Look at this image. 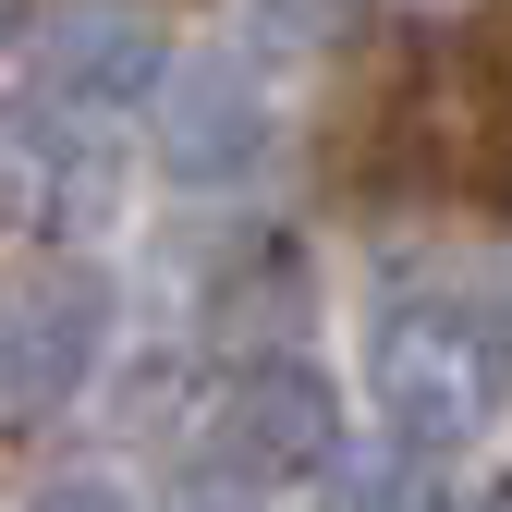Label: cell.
Listing matches in <instances>:
<instances>
[{
	"label": "cell",
	"instance_id": "obj_1",
	"mask_svg": "<svg viewBox=\"0 0 512 512\" xmlns=\"http://www.w3.org/2000/svg\"><path fill=\"white\" fill-rule=\"evenodd\" d=\"M330 171L354 196L512 208V0L378 37L330 110Z\"/></svg>",
	"mask_w": 512,
	"mask_h": 512
},
{
	"label": "cell",
	"instance_id": "obj_2",
	"mask_svg": "<svg viewBox=\"0 0 512 512\" xmlns=\"http://www.w3.org/2000/svg\"><path fill=\"white\" fill-rule=\"evenodd\" d=\"M366 391H378V427H391V452H464V439L500 427L512 403V330L452 293H415L378 317L366 342Z\"/></svg>",
	"mask_w": 512,
	"mask_h": 512
},
{
	"label": "cell",
	"instance_id": "obj_3",
	"mask_svg": "<svg viewBox=\"0 0 512 512\" xmlns=\"http://www.w3.org/2000/svg\"><path fill=\"white\" fill-rule=\"evenodd\" d=\"M110 342V281L86 269V256H13L0 269V427H37L86 391V366Z\"/></svg>",
	"mask_w": 512,
	"mask_h": 512
},
{
	"label": "cell",
	"instance_id": "obj_4",
	"mask_svg": "<svg viewBox=\"0 0 512 512\" xmlns=\"http://www.w3.org/2000/svg\"><path fill=\"white\" fill-rule=\"evenodd\" d=\"M110 220H122V135L25 98L13 122H0V232L74 256V244L110 232Z\"/></svg>",
	"mask_w": 512,
	"mask_h": 512
},
{
	"label": "cell",
	"instance_id": "obj_5",
	"mask_svg": "<svg viewBox=\"0 0 512 512\" xmlns=\"http://www.w3.org/2000/svg\"><path fill=\"white\" fill-rule=\"evenodd\" d=\"M171 74V37L147 0H74V13H49L25 37V98L37 110H74V122H122L147 110Z\"/></svg>",
	"mask_w": 512,
	"mask_h": 512
},
{
	"label": "cell",
	"instance_id": "obj_6",
	"mask_svg": "<svg viewBox=\"0 0 512 512\" xmlns=\"http://www.w3.org/2000/svg\"><path fill=\"white\" fill-rule=\"evenodd\" d=\"M342 452V415L330 391L293 366V354H256L232 391H220V427H208V464L244 476V488H281V476H317Z\"/></svg>",
	"mask_w": 512,
	"mask_h": 512
},
{
	"label": "cell",
	"instance_id": "obj_7",
	"mask_svg": "<svg viewBox=\"0 0 512 512\" xmlns=\"http://www.w3.org/2000/svg\"><path fill=\"white\" fill-rule=\"evenodd\" d=\"M159 98H171V147H159L171 183H244L281 147V98H269V74L244 49H208L183 74H159Z\"/></svg>",
	"mask_w": 512,
	"mask_h": 512
},
{
	"label": "cell",
	"instance_id": "obj_8",
	"mask_svg": "<svg viewBox=\"0 0 512 512\" xmlns=\"http://www.w3.org/2000/svg\"><path fill=\"white\" fill-rule=\"evenodd\" d=\"M208 342H232V354H269V342H293V317H305V269L293 256H244L232 281H208Z\"/></svg>",
	"mask_w": 512,
	"mask_h": 512
},
{
	"label": "cell",
	"instance_id": "obj_9",
	"mask_svg": "<svg viewBox=\"0 0 512 512\" xmlns=\"http://www.w3.org/2000/svg\"><path fill=\"white\" fill-rule=\"evenodd\" d=\"M330 512H439L427 488V452H330Z\"/></svg>",
	"mask_w": 512,
	"mask_h": 512
},
{
	"label": "cell",
	"instance_id": "obj_10",
	"mask_svg": "<svg viewBox=\"0 0 512 512\" xmlns=\"http://www.w3.org/2000/svg\"><path fill=\"white\" fill-rule=\"evenodd\" d=\"M183 512H269V488H244V476H220V464H208L196 488H183Z\"/></svg>",
	"mask_w": 512,
	"mask_h": 512
},
{
	"label": "cell",
	"instance_id": "obj_11",
	"mask_svg": "<svg viewBox=\"0 0 512 512\" xmlns=\"http://www.w3.org/2000/svg\"><path fill=\"white\" fill-rule=\"evenodd\" d=\"M25 512H135V500H122V488H98V476H61V488H37Z\"/></svg>",
	"mask_w": 512,
	"mask_h": 512
},
{
	"label": "cell",
	"instance_id": "obj_12",
	"mask_svg": "<svg viewBox=\"0 0 512 512\" xmlns=\"http://www.w3.org/2000/svg\"><path fill=\"white\" fill-rule=\"evenodd\" d=\"M13 13H25V0H0V37H13Z\"/></svg>",
	"mask_w": 512,
	"mask_h": 512
}]
</instances>
